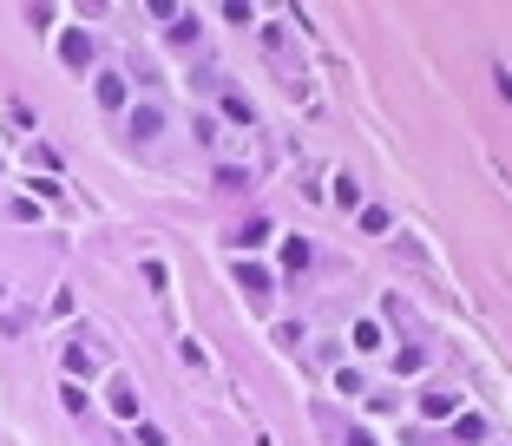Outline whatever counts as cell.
<instances>
[{
    "mask_svg": "<svg viewBox=\"0 0 512 446\" xmlns=\"http://www.w3.org/2000/svg\"><path fill=\"white\" fill-rule=\"evenodd\" d=\"M499 92H506V99H512V73H499Z\"/></svg>",
    "mask_w": 512,
    "mask_h": 446,
    "instance_id": "obj_1",
    "label": "cell"
}]
</instances>
